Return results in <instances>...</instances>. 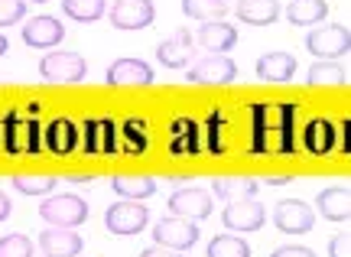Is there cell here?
<instances>
[{
	"mask_svg": "<svg viewBox=\"0 0 351 257\" xmlns=\"http://www.w3.org/2000/svg\"><path fill=\"white\" fill-rule=\"evenodd\" d=\"M39 215L49 221L52 228H78L82 221H88V202L75 193H59V195H46Z\"/></svg>",
	"mask_w": 351,
	"mask_h": 257,
	"instance_id": "cell-1",
	"label": "cell"
},
{
	"mask_svg": "<svg viewBox=\"0 0 351 257\" xmlns=\"http://www.w3.org/2000/svg\"><path fill=\"white\" fill-rule=\"evenodd\" d=\"M306 49L313 52L319 62H335L341 56H348V49H351L348 26H341V23L315 26L313 33L306 36Z\"/></svg>",
	"mask_w": 351,
	"mask_h": 257,
	"instance_id": "cell-2",
	"label": "cell"
},
{
	"mask_svg": "<svg viewBox=\"0 0 351 257\" xmlns=\"http://www.w3.org/2000/svg\"><path fill=\"white\" fill-rule=\"evenodd\" d=\"M33 117H36V104L26 114H7V121H3L7 154H36L39 150V127Z\"/></svg>",
	"mask_w": 351,
	"mask_h": 257,
	"instance_id": "cell-3",
	"label": "cell"
},
{
	"mask_svg": "<svg viewBox=\"0 0 351 257\" xmlns=\"http://www.w3.org/2000/svg\"><path fill=\"white\" fill-rule=\"evenodd\" d=\"M39 75L52 85H75L88 78V62L78 52H49L39 62Z\"/></svg>",
	"mask_w": 351,
	"mask_h": 257,
	"instance_id": "cell-4",
	"label": "cell"
},
{
	"mask_svg": "<svg viewBox=\"0 0 351 257\" xmlns=\"http://www.w3.org/2000/svg\"><path fill=\"white\" fill-rule=\"evenodd\" d=\"M199 225L189 219H179V215H166L153 225V241L160 247H169V251H189V247L199 245Z\"/></svg>",
	"mask_w": 351,
	"mask_h": 257,
	"instance_id": "cell-5",
	"label": "cell"
},
{
	"mask_svg": "<svg viewBox=\"0 0 351 257\" xmlns=\"http://www.w3.org/2000/svg\"><path fill=\"white\" fill-rule=\"evenodd\" d=\"M150 221V208H143V202H134V199H124V202H114L108 212H104V225L111 234H121V238H130V234H140Z\"/></svg>",
	"mask_w": 351,
	"mask_h": 257,
	"instance_id": "cell-6",
	"label": "cell"
},
{
	"mask_svg": "<svg viewBox=\"0 0 351 257\" xmlns=\"http://www.w3.org/2000/svg\"><path fill=\"white\" fill-rule=\"evenodd\" d=\"M189 82L192 85H231L238 78V65L231 56H202L199 62L189 65Z\"/></svg>",
	"mask_w": 351,
	"mask_h": 257,
	"instance_id": "cell-7",
	"label": "cell"
},
{
	"mask_svg": "<svg viewBox=\"0 0 351 257\" xmlns=\"http://www.w3.org/2000/svg\"><path fill=\"white\" fill-rule=\"evenodd\" d=\"M169 212H173V215H179V219H189V221L208 219V215L215 212L212 193H208V189H199V186L176 189V193L169 195Z\"/></svg>",
	"mask_w": 351,
	"mask_h": 257,
	"instance_id": "cell-8",
	"label": "cell"
},
{
	"mask_svg": "<svg viewBox=\"0 0 351 257\" xmlns=\"http://www.w3.org/2000/svg\"><path fill=\"white\" fill-rule=\"evenodd\" d=\"M274 225L283 234H306L315 225V208H309L302 199H283L274 208Z\"/></svg>",
	"mask_w": 351,
	"mask_h": 257,
	"instance_id": "cell-9",
	"label": "cell"
},
{
	"mask_svg": "<svg viewBox=\"0 0 351 257\" xmlns=\"http://www.w3.org/2000/svg\"><path fill=\"white\" fill-rule=\"evenodd\" d=\"M156 20L153 0H114L111 26L114 29H147Z\"/></svg>",
	"mask_w": 351,
	"mask_h": 257,
	"instance_id": "cell-10",
	"label": "cell"
},
{
	"mask_svg": "<svg viewBox=\"0 0 351 257\" xmlns=\"http://www.w3.org/2000/svg\"><path fill=\"white\" fill-rule=\"evenodd\" d=\"M221 221L231 232H257L267 221V208L261 202H254V199H238V202H228V208L221 212Z\"/></svg>",
	"mask_w": 351,
	"mask_h": 257,
	"instance_id": "cell-11",
	"label": "cell"
},
{
	"mask_svg": "<svg viewBox=\"0 0 351 257\" xmlns=\"http://www.w3.org/2000/svg\"><path fill=\"white\" fill-rule=\"evenodd\" d=\"M192 56H195V39L189 29H176L173 36L156 46V59L163 69H186L192 62Z\"/></svg>",
	"mask_w": 351,
	"mask_h": 257,
	"instance_id": "cell-12",
	"label": "cell"
},
{
	"mask_svg": "<svg viewBox=\"0 0 351 257\" xmlns=\"http://www.w3.org/2000/svg\"><path fill=\"white\" fill-rule=\"evenodd\" d=\"M65 39V26L56 16H33L23 26V42L33 49H56Z\"/></svg>",
	"mask_w": 351,
	"mask_h": 257,
	"instance_id": "cell-13",
	"label": "cell"
},
{
	"mask_svg": "<svg viewBox=\"0 0 351 257\" xmlns=\"http://www.w3.org/2000/svg\"><path fill=\"white\" fill-rule=\"evenodd\" d=\"M82 234H75V228H46L39 234V251L46 257H78L82 254Z\"/></svg>",
	"mask_w": 351,
	"mask_h": 257,
	"instance_id": "cell-14",
	"label": "cell"
},
{
	"mask_svg": "<svg viewBox=\"0 0 351 257\" xmlns=\"http://www.w3.org/2000/svg\"><path fill=\"white\" fill-rule=\"evenodd\" d=\"M192 39H195L205 52L225 56L228 49H234V42H238V29H234V26H228L225 20H215V23H202L199 33H195Z\"/></svg>",
	"mask_w": 351,
	"mask_h": 257,
	"instance_id": "cell-15",
	"label": "cell"
},
{
	"mask_svg": "<svg viewBox=\"0 0 351 257\" xmlns=\"http://www.w3.org/2000/svg\"><path fill=\"white\" fill-rule=\"evenodd\" d=\"M46 134V150L56 156H65L72 154L78 143H82V130L69 121V117H56V121H49V127L43 130Z\"/></svg>",
	"mask_w": 351,
	"mask_h": 257,
	"instance_id": "cell-16",
	"label": "cell"
},
{
	"mask_svg": "<svg viewBox=\"0 0 351 257\" xmlns=\"http://www.w3.org/2000/svg\"><path fill=\"white\" fill-rule=\"evenodd\" d=\"M296 75V59L289 56V52H263L261 59H257V78L261 82H274V85H283L289 78Z\"/></svg>",
	"mask_w": 351,
	"mask_h": 257,
	"instance_id": "cell-17",
	"label": "cell"
},
{
	"mask_svg": "<svg viewBox=\"0 0 351 257\" xmlns=\"http://www.w3.org/2000/svg\"><path fill=\"white\" fill-rule=\"evenodd\" d=\"M117 150V127L111 117H95L85 124V154H114Z\"/></svg>",
	"mask_w": 351,
	"mask_h": 257,
	"instance_id": "cell-18",
	"label": "cell"
},
{
	"mask_svg": "<svg viewBox=\"0 0 351 257\" xmlns=\"http://www.w3.org/2000/svg\"><path fill=\"white\" fill-rule=\"evenodd\" d=\"M108 85L121 88V85H153V69L140 59H117L108 69Z\"/></svg>",
	"mask_w": 351,
	"mask_h": 257,
	"instance_id": "cell-19",
	"label": "cell"
},
{
	"mask_svg": "<svg viewBox=\"0 0 351 257\" xmlns=\"http://www.w3.org/2000/svg\"><path fill=\"white\" fill-rule=\"evenodd\" d=\"M315 208H319V215L328 221H348V215H351L348 186H328V189H322L319 199H315Z\"/></svg>",
	"mask_w": 351,
	"mask_h": 257,
	"instance_id": "cell-20",
	"label": "cell"
},
{
	"mask_svg": "<svg viewBox=\"0 0 351 257\" xmlns=\"http://www.w3.org/2000/svg\"><path fill=\"white\" fill-rule=\"evenodd\" d=\"M335 140H339V130L328 124L326 117H313L306 130H302V143H306V150L315 156H326L335 150Z\"/></svg>",
	"mask_w": 351,
	"mask_h": 257,
	"instance_id": "cell-21",
	"label": "cell"
},
{
	"mask_svg": "<svg viewBox=\"0 0 351 257\" xmlns=\"http://www.w3.org/2000/svg\"><path fill=\"white\" fill-rule=\"evenodd\" d=\"M234 13H238L241 23L270 26L280 20V0H238Z\"/></svg>",
	"mask_w": 351,
	"mask_h": 257,
	"instance_id": "cell-22",
	"label": "cell"
},
{
	"mask_svg": "<svg viewBox=\"0 0 351 257\" xmlns=\"http://www.w3.org/2000/svg\"><path fill=\"white\" fill-rule=\"evenodd\" d=\"M326 16H328L326 0H289L287 3L289 26H319Z\"/></svg>",
	"mask_w": 351,
	"mask_h": 257,
	"instance_id": "cell-23",
	"label": "cell"
},
{
	"mask_svg": "<svg viewBox=\"0 0 351 257\" xmlns=\"http://www.w3.org/2000/svg\"><path fill=\"white\" fill-rule=\"evenodd\" d=\"M169 150L176 156H195L202 150L199 143V127L192 121H176L173 124V140H169Z\"/></svg>",
	"mask_w": 351,
	"mask_h": 257,
	"instance_id": "cell-24",
	"label": "cell"
},
{
	"mask_svg": "<svg viewBox=\"0 0 351 257\" xmlns=\"http://www.w3.org/2000/svg\"><path fill=\"white\" fill-rule=\"evenodd\" d=\"M111 189L121 199H134V202H143V199H150L156 193V182L150 176H117L111 180Z\"/></svg>",
	"mask_w": 351,
	"mask_h": 257,
	"instance_id": "cell-25",
	"label": "cell"
},
{
	"mask_svg": "<svg viewBox=\"0 0 351 257\" xmlns=\"http://www.w3.org/2000/svg\"><path fill=\"white\" fill-rule=\"evenodd\" d=\"M228 10H231L228 0H182V13L192 16V20H199V23H215Z\"/></svg>",
	"mask_w": 351,
	"mask_h": 257,
	"instance_id": "cell-26",
	"label": "cell"
},
{
	"mask_svg": "<svg viewBox=\"0 0 351 257\" xmlns=\"http://www.w3.org/2000/svg\"><path fill=\"white\" fill-rule=\"evenodd\" d=\"M261 189V182L257 180H215L212 182V193L218 199H225V202H238V199H254Z\"/></svg>",
	"mask_w": 351,
	"mask_h": 257,
	"instance_id": "cell-27",
	"label": "cell"
},
{
	"mask_svg": "<svg viewBox=\"0 0 351 257\" xmlns=\"http://www.w3.org/2000/svg\"><path fill=\"white\" fill-rule=\"evenodd\" d=\"M108 10L104 0H62V13L75 23H95Z\"/></svg>",
	"mask_w": 351,
	"mask_h": 257,
	"instance_id": "cell-28",
	"label": "cell"
},
{
	"mask_svg": "<svg viewBox=\"0 0 351 257\" xmlns=\"http://www.w3.org/2000/svg\"><path fill=\"white\" fill-rule=\"evenodd\" d=\"M276 150L283 156L296 150V104L293 101L280 104V143H276Z\"/></svg>",
	"mask_w": 351,
	"mask_h": 257,
	"instance_id": "cell-29",
	"label": "cell"
},
{
	"mask_svg": "<svg viewBox=\"0 0 351 257\" xmlns=\"http://www.w3.org/2000/svg\"><path fill=\"white\" fill-rule=\"evenodd\" d=\"M208 257H251V245L238 238V234H218L212 238V245L205 251Z\"/></svg>",
	"mask_w": 351,
	"mask_h": 257,
	"instance_id": "cell-30",
	"label": "cell"
},
{
	"mask_svg": "<svg viewBox=\"0 0 351 257\" xmlns=\"http://www.w3.org/2000/svg\"><path fill=\"white\" fill-rule=\"evenodd\" d=\"M309 85L322 88V85H348V69L339 62H315L309 69Z\"/></svg>",
	"mask_w": 351,
	"mask_h": 257,
	"instance_id": "cell-31",
	"label": "cell"
},
{
	"mask_svg": "<svg viewBox=\"0 0 351 257\" xmlns=\"http://www.w3.org/2000/svg\"><path fill=\"white\" fill-rule=\"evenodd\" d=\"M56 182V176H13V189L23 195H49Z\"/></svg>",
	"mask_w": 351,
	"mask_h": 257,
	"instance_id": "cell-32",
	"label": "cell"
},
{
	"mask_svg": "<svg viewBox=\"0 0 351 257\" xmlns=\"http://www.w3.org/2000/svg\"><path fill=\"white\" fill-rule=\"evenodd\" d=\"M121 134L127 137V150H130V154H140V150H147V143H150L147 124H143V121H137V117H130Z\"/></svg>",
	"mask_w": 351,
	"mask_h": 257,
	"instance_id": "cell-33",
	"label": "cell"
},
{
	"mask_svg": "<svg viewBox=\"0 0 351 257\" xmlns=\"http://www.w3.org/2000/svg\"><path fill=\"white\" fill-rule=\"evenodd\" d=\"M254 140H251V154H267V104H254Z\"/></svg>",
	"mask_w": 351,
	"mask_h": 257,
	"instance_id": "cell-34",
	"label": "cell"
},
{
	"mask_svg": "<svg viewBox=\"0 0 351 257\" xmlns=\"http://www.w3.org/2000/svg\"><path fill=\"white\" fill-rule=\"evenodd\" d=\"M0 257H33V241L26 234H7L0 238Z\"/></svg>",
	"mask_w": 351,
	"mask_h": 257,
	"instance_id": "cell-35",
	"label": "cell"
},
{
	"mask_svg": "<svg viewBox=\"0 0 351 257\" xmlns=\"http://www.w3.org/2000/svg\"><path fill=\"white\" fill-rule=\"evenodd\" d=\"M208 150L212 154H221L225 150V114L221 111H215L208 117Z\"/></svg>",
	"mask_w": 351,
	"mask_h": 257,
	"instance_id": "cell-36",
	"label": "cell"
},
{
	"mask_svg": "<svg viewBox=\"0 0 351 257\" xmlns=\"http://www.w3.org/2000/svg\"><path fill=\"white\" fill-rule=\"evenodd\" d=\"M26 16V0H0V26H13Z\"/></svg>",
	"mask_w": 351,
	"mask_h": 257,
	"instance_id": "cell-37",
	"label": "cell"
},
{
	"mask_svg": "<svg viewBox=\"0 0 351 257\" xmlns=\"http://www.w3.org/2000/svg\"><path fill=\"white\" fill-rule=\"evenodd\" d=\"M328 257H351V238L348 234H335L328 241Z\"/></svg>",
	"mask_w": 351,
	"mask_h": 257,
	"instance_id": "cell-38",
	"label": "cell"
},
{
	"mask_svg": "<svg viewBox=\"0 0 351 257\" xmlns=\"http://www.w3.org/2000/svg\"><path fill=\"white\" fill-rule=\"evenodd\" d=\"M270 257H315V251L302 245H283V247H276Z\"/></svg>",
	"mask_w": 351,
	"mask_h": 257,
	"instance_id": "cell-39",
	"label": "cell"
},
{
	"mask_svg": "<svg viewBox=\"0 0 351 257\" xmlns=\"http://www.w3.org/2000/svg\"><path fill=\"white\" fill-rule=\"evenodd\" d=\"M140 257H182L179 251H169V247H160V245H153V247H147Z\"/></svg>",
	"mask_w": 351,
	"mask_h": 257,
	"instance_id": "cell-40",
	"label": "cell"
},
{
	"mask_svg": "<svg viewBox=\"0 0 351 257\" xmlns=\"http://www.w3.org/2000/svg\"><path fill=\"white\" fill-rule=\"evenodd\" d=\"M10 212H13V206H10V199H7V195L0 193V221H3V219H10Z\"/></svg>",
	"mask_w": 351,
	"mask_h": 257,
	"instance_id": "cell-41",
	"label": "cell"
},
{
	"mask_svg": "<svg viewBox=\"0 0 351 257\" xmlns=\"http://www.w3.org/2000/svg\"><path fill=\"white\" fill-rule=\"evenodd\" d=\"M348 117H345V124H341V150H345V154H348Z\"/></svg>",
	"mask_w": 351,
	"mask_h": 257,
	"instance_id": "cell-42",
	"label": "cell"
},
{
	"mask_svg": "<svg viewBox=\"0 0 351 257\" xmlns=\"http://www.w3.org/2000/svg\"><path fill=\"white\" fill-rule=\"evenodd\" d=\"M7 52H10V39L0 33V56H7Z\"/></svg>",
	"mask_w": 351,
	"mask_h": 257,
	"instance_id": "cell-43",
	"label": "cell"
},
{
	"mask_svg": "<svg viewBox=\"0 0 351 257\" xmlns=\"http://www.w3.org/2000/svg\"><path fill=\"white\" fill-rule=\"evenodd\" d=\"M287 182H293L289 176H276V180H267V186H287Z\"/></svg>",
	"mask_w": 351,
	"mask_h": 257,
	"instance_id": "cell-44",
	"label": "cell"
},
{
	"mask_svg": "<svg viewBox=\"0 0 351 257\" xmlns=\"http://www.w3.org/2000/svg\"><path fill=\"white\" fill-rule=\"evenodd\" d=\"M33 3H49V0H33Z\"/></svg>",
	"mask_w": 351,
	"mask_h": 257,
	"instance_id": "cell-45",
	"label": "cell"
}]
</instances>
